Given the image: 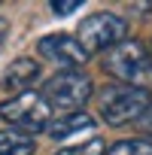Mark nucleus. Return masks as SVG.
Here are the masks:
<instances>
[{
	"label": "nucleus",
	"instance_id": "nucleus-1",
	"mask_svg": "<svg viewBox=\"0 0 152 155\" xmlns=\"http://www.w3.org/2000/svg\"><path fill=\"white\" fill-rule=\"evenodd\" d=\"M104 70L122 85L152 91V49L140 40H125L104 55Z\"/></svg>",
	"mask_w": 152,
	"mask_h": 155
},
{
	"label": "nucleus",
	"instance_id": "nucleus-2",
	"mask_svg": "<svg viewBox=\"0 0 152 155\" xmlns=\"http://www.w3.org/2000/svg\"><path fill=\"white\" fill-rule=\"evenodd\" d=\"M152 107V94L143 88H131L122 82H113L97 91V116L110 128H122L131 122H140Z\"/></svg>",
	"mask_w": 152,
	"mask_h": 155
},
{
	"label": "nucleus",
	"instance_id": "nucleus-3",
	"mask_svg": "<svg viewBox=\"0 0 152 155\" xmlns=\"http://www.w3.org/2000/svg\"><path fill=\"white\" fill-rule=\"evenodd\" d=\"M40 94L49 104V110L79 113L82 104H88V97L94 94V82H91V76L85 70H61V73L46 79Z\"/></svg>",
	"mask_w": 152,
	"mask_h": 155
},
{
	"label": "nucleus",
	"instance_id": "nucleus-4",
	"mask_svg": "<svg viewBox=\"0 0 152 155\" xmlns=\"http://www.w3.org/2000/svg\"><path fill=\"white\" fill-rule=\"evenodd\" d=\"M0 119L9 122V128H15L21 134H40L49 128L52 110L40 91H25L18 97H9L0 104Z\"/></svg>",
	"mask_w": 152,
	"mask_h": 155
},
{
	"label": "nucleus",
	"instance_id": "nucleus-5",
	"mask_svg": "<svg viewBox=\"0 0 152 155\" xmlns=\"http://www.w3.org/2000/svg\"><path fill=\"white\" fill-rule=\"evenodd\" d=\"M125 37H128V21L122 15H116V12H94L76 31V40H79V46L88 55L110 52L119 43H125Z\"/></svg>",
	"mask_w": 152,
	"mask_h": 155
},
{
	"label": "nucleus",
	"instance_id": "nucleus-6",
	"mask_svg": "<svg viewBox=\"0 0 152 155\" xmlns=\"http://www.w3.org/2000/svg\"><path fill=\"white\" fill-rule=\"evenodd\" d=\"M37 55L64 67V70H76L88 61V52L79 46V40L70 37V34H49L37 43Z\"/></svg>",
	"mask_w": 152,
	"mask_h": 155
},
{
	"label": "nucleus",
	"instance_id": "nucleus-7",
	"mask_svg": "<svg viewBox=\"0 0 152 155\" xmlns=\"http://www.w3.org/2000/svg\"><path fill=\"white\" fill-rule=\"evenodd\" d=\"M37 79H40V64H37L34 58H15V61L3 70V76H0V88H3V91H12V94L18 97V94L31 91Z\"/></svg>",
	"mask_w": 152,
	"mask_h": 155
},
{
	"label": "nucleus",
	"instance_id": "nucleus-8",
	"mask_svg": "<svg viewBox=\"0 0 152 155\" xmlns=\"http://www.w3.org/2000/svg\"><path fill=\"white\" fill-rule=\"evenodd\" d=\"M94 128H97V119L79 110V113H64V116L52 119L49 128H46V134H49L52 140H70V137H76V134H88V131H94Z\"/></svg>",
	"mask_w": 152,
	"mask_h": 155
},
{
	"label": "nucleus",
	"instance_id": "nucleus-9",
	"mask_svg": "<svg viewBox=\"0 0 152 155\" xmlns=\"http://www.w3.org/2000/svg\"><path fill=\"white\" fill-rule=\"evenodd\" d=\"M37 143L31 134H21L15 128H3L0 131V155H34Z\"/></svg>",
	"mask_w": 152,
	"mask_h": 155
},
{
	"label": "nucleus",
	"instance_id": "nucleus-10",
	"mask_svg": "<svg viewBox=\"0 0 152 155\" xmlns=\"http://www.w3.org/2000/svg\"><path fill=\"white\" fill-rule=\"evenodd\" d=\"M104 155H152V140H146V137L119 140V143H113Z\"/></svg>",
	"mask_w": 152,
	"mask_h": 155
},
{
	"label": "nucleus",
	"instance_id": "nucleus-11",
	"mask_svg": "<svg viewBox=\"0 0 152 155\" xmlns=\"http://www.w3.org/2000/svg\"><path fill=\"white\" fill-rule=\"evenodd\" d=\"M107 152V146H104V140L101 137H91L88 143H76V146H64L61 152H55V155H104Z\"/></svg>",
	"mask_w": 152,
	"mask_h": 155
},
{
	"label": "nucleus",
	"instance_id": "nucleus-12",
	"mask_svg": "<svg viewBox=\"0 0 152 155\" xmlns=\"http://www.w3.org/2000/svg\"><path fill=\"white\" fill-rule=\"evenodd\" d=\"M79 6H82L79 0H64V3H52V12L55 15H70V12H76Z\"/></svg>",
	"mask_w": 152,
	"mask_h": 155
},
{
	"label": "nucleus",
	"instance_id": "nucleus-13",
	"mask_svg": "<svg viewBox=\"0 0 152 155\" xmlns=\"http://www.w3.org/2000/svg\"><path fill=\"white\" fill-rule=\"evenodd\" d=\"M6 34H9V21L0 15V49H3V43H6Z\"/></svg>",
	"mask_w": 152,
	"mask_h": 155
},
{
	"label": "nucleus",
	"instance_id": "nucleus-14",
	"mask_svg": "<svg viewBox=\"0 0 152 155\" xmlns=\"http://www.w3.org/2000/svg\"><path fill=\"white\" fill-rule=\"evenodd\" d=\"M143 122H146V131H149V134H152V110H149V113H146V119H143Z\"/></svg>",
	"mask_w": 152,
	"mask_h": 155
}]
</instances>
